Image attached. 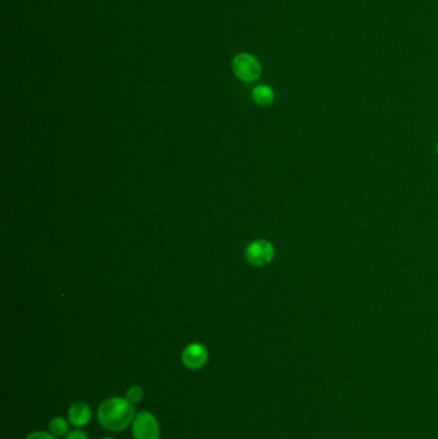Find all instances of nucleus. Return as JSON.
Instances as JSON below:
<instances>
[{"label": "nucleus", "instance_id": "5", "mask_svg": "<svg viewBox=\"0 0 438 439\" xmlns=\"http://www.w3.org/2000/svg\"><path fill=\"white\" fill-rule=\"evenodd\" d=\"M208 361V351L204 344L190 343L182 352V362L189 370H199Z\"/></svg>", "mask_w": 438, "mask_h": 439}, {"label": "nucleus", "instance_id": "11", "mask_svg": "<svg viewBox=\"0 0 438 439\" xmlns=\"http://www.w3.org/2000/svg\"><path fill=\"white\" fill-rule=\"evenodd\" d=\"M65 439H90L89 438L88 434L85 432H82V431H79V429H75V431H71V432L67 434V437H65Z\"/></svg>", "mask_w": 438, "mask_h": 439}, {"label": "nucleus", "instance_id": "7", "mask_svg": "<svg viewBox=\"0 0 438 439\" xmlns=\"http://www.w3.org/2000/svg\"><path fill=\"white\" fill-rule=\"evenodd\" d=\"M252 99L260 107H269L275 101V91L269 85H257L252 90Z\"/></svg>", "mask_w": 438, "mask_h": 439}, {"label": "nucleus", "instance_id": "2", "mask_svg": "<svg viewBox=\"0 0 438 439\" xmlns=\"http://www.w3.org/2000/svg\"><path fill=\"white\" fill-rule=\"evenodd\" d=\"M232 70L237 79L244 82H254L258 80L263 73V66L260 61L251 53H239L232 62Z\"/></svg>", "mask_w": 438, "mask_h": 439}, {"label": "nucleus", "instance_id": "12", "mask_svg": "<svg viewBox=\"0 0 438 439\" xmlns=\"http://www.w3.org/2000/svg\"><path fill=\"white\" fill-rule=\"evenodd\" d=\"M102 439H116V438H113V437H103Z\"/></svg>", "mask_w": 438, "mask_h": 439}, {"label": "nucleus", "instance_id": "6", "mask_svg": "<svg viewBox=\"0 0 438 439\" xmlns=\"http://www.w3.org/2000/svg\"><path fill=\"white\" fill-rule=\"evenodd\" d=\"M92 407L89 406V403L84 401H77L73 402L67 414V419L70 420V423L75 428H84L90 423L92 420Z\"/></svg>", "mask_w": 438, "mask_h": 439}, {"label": "nucleus", "instance_id": "10", "mask_svg": "<svg viewBox=\"0 0 438 439\" xmlns=\"http://www.w3.org/2000/svg\"><path fill=\"white\" fill-rule=\"evenodd\" d=\"M25 439H59L54 437L51 432H43V431H37V432L30 433Z\"/></svg>", "mask_w": 438, "mask_h": 439}, {"label": "nucleus", "instance_id": "4", "mask_svg": "<svg viewBox=\"0 0 438 439\" xmlns=\"http://www.w3.org/2000/svg\"><path fill=\"white\" fill-rule=\"evenodd\" d=\"M275 257V248L269 241L258 239L255 242L249 243L246 249V258L249 264L261 267L270 264Z\"/></svg>", "mask_w": 438, "mask_h": 439}, {"label": "nucleus", "instance_id": "3", "mask_svg": "<svg viewBox=\"0 0 438 439\" xmlns=\"http://www.w3.org/2000/svg\"><path fill=\"white\" fill-rule=\"evenodd\" d=\"M134 439H160L161 428L157 417L149 411H140L132 424Z\"/></svg>", "mask_w": 438, "mask_h": 439}, {"label": "nucleus", "instance_id": "13", "mask_svg": "<svg viewBox=\"0 0 438 439\" xmlns=\"http://www.w3.org/2000/svg\"><path fill=\"white\" fill-rule=\"evenodd\" d=\"M436 153H437V155H438V141H437V144H436Z\"/></svg>", "mask_w": 438, "mask_h": 439}, {"label": "nucleus", "instance_id": "1", "mask_svg": "<svg viewBox=\"0 0 438 439\" xmlns=\"http://www.w3.org/2000/svg\"><path fill=\"white\" fill-rule=\"evenodd\" d=\"M135 416V405L120 395L106 398L96 410L98 423L108 432H123L132 424Z\"/></svg>", "mask_w": 438, "mask_h": 439}, {"label": "nucleus", "instance_id": "8", "mask_svg": "<svg viewBox=\"0 0 438 439\" xmlns=\"http://www.w3.org/2000/svg\"><path fill=\"white\" fill-rule=\"evenodd\" d=\"M70 420L63 416H54L51 419L49 424H48V431L57 438L67 437V434L71 432L70 431Z\"/></svg>", "mask_w": 438, "mask_h": 439}, {"label": "nucleus", "instance_id": "9", "mask_svg": "<svg viewBox=\"0 0 438 439\" xmlns=\"http://www.w3.org/2000/svg\"><path fill=\"white\" fill-rule=\"evenodd\" d=\"M125 397H126L130 402L137 405V403L140 402V401L143 400V397H144V389L142 388L138 384H132V386H130V387L127 388V390H126Z\"/></svg>", "mask_w": 438, "mask_h": 439}]
</instances>
